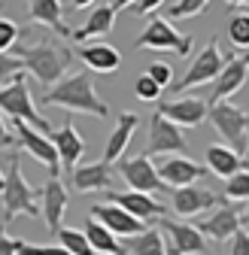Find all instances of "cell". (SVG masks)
Masks as SVG:
<instances>
[{"label": "cell", "instance_id": "3", "mask_svg": "<svg viewBox=\"0 0 249 255\" xmlns=\"http://www.w3.org/2000/svg\"><path fill=\"white\" fill-rule=\"evenodd\" d=\"M3 225H9L18 216H30V219H43L40 213V188H34L24 173H21V155L9 152L6 158V173H3Z\"/></svg>", "mask_w": 249, "mask_h": 255}, {"label": "cell", "instance_id": "42", "mask_svg": "<svg viewBox=\"0 0 249 255\" xmlns=\"http://www.w3.org/2000/svg\"><path fill=\"white\" fill-rule=\"evenodd\" d=\"M131 3H134V0H116V3H113V9H116V12H122V9H131Z\"/></svg>", "mask_w": 249, "mask_h": 255}, {"label": "cell", "instance_id": "20", "mask_svg": "<svg viewBox=\"0 0 249 255\" xmlns=\"http://www.w3.org/2000/svg\"><path fill=\"white\" fill-rule=\"evenodd\" d=\"M158 113L182 131V128H198V125L207 119V104H204L201 98H179V101L161 104Z\"/></svg>", "mask_w": 249, "mask_h": 255}, {"label": "cell", "instance_id": "5", "mask_svg": "<svg viewBox=\"0 0 249 255\" xmlns=\"http://www.w3.org/2000/svg\"><path fill=\"white\" fill-rule=\"evenodd\" d=\"M207 119H210V125L216 128V131L222 134V140H225L228 149H234L240 158L249 155V143H246V113L243 110H237L228 101H219V104H210L207 107Z\"/></svg>", "mask_w": 249, "mask_h": 255}, {"label": "cell", "instance_id": "10", "mask_svg": "<svg viewBox=\"0 0 249 255\" xmlns=\"http://www.w3.org/2000/svg\"><path fill=\"white\" fill-rule=\"evenodd\" d=\"M15 125V143L24 149V152H30L37 158V161L49 170V176H58L61 173V161H58V152H55V146H52V140L46 137V134H40L37 128H30V125H24V122H12Z\"/></svg>", "mask_w": 249, "mask_h": 255}, {"label": "cell", "instance_id": "24", "mask_svg": "<svg viewBox=\"0 0 249 255\" xmlns=\"http://www.w3.org/2000/svg\"><path fill=\"white\" fill-rule=\"evenodd\" d=\"M113 24H116V9L113 6H98L95 12L85 18V24L79 30H70V40L85 43L91 37H107L110 30H113Z\"/></svg>", "mask_w": 249, "mask_h": 255}, {"label": "cell", "instance_id": "43", "mask_svg": "<svg viewBox=\"0 0 249 255\" xmlns=\"http://www.w3.org/2000/svg\"><path fill=\"white\" fill-rule=\"evenodd\" d=\"M240 225H249V198L243 201V213H240Z\"/></svg>", "mask_w": 249, "mask_h": 255}, {"label": "cell", "instance_id": "27", "mask_svg": "<svg viewBox=\"0 0 249 255\" xmlns=\"http://www.w3.org/2000/svg\"><path fill=\"white\" fill-rule=\"evenodd\" d=\"M82 234L88 237V243H91V249H95V252H104V255H124V243H122L116 234H110L101 222H95V219L85 222Z\"/></svg>", "mask_w": 249, "mask_h": 255}, {"label": "cell", "instance_id": "32", "mask_svg": "<svg viewBox=\"0 0 249 255\" xmlns=\"http://www.w3.org/2000/svg\"><path fill=\"white\" fill-rule=\"evenodd\" d=\"M207 6H210V0H176L164 18H192V15H201Z\"/></svg>", "mask_w": 249, "mask_h": 255}, {"label": "cell", "instance_id": "13", "mask_svg": "<svg viewBox=\"0 0 249 255\" xmlns=\"http://www.w3.org/2000/svg\"><path fill=\"white\" fill-rule=\"evenodd\" d=\"M249 79V52L243 55H231L225 58V67L219 70V76H216V88H213V98L210 104H219V101H228L231 94H237Z\"/></svg>", "mask_w": 249, "mask_h": 255}, {"label": "cell", "instance_id": "4", "mask_svg": "<svg viewBox=\"0 0 249 255\" xmlns=\"http://www.w3.org/2000/svg\"><path fill=\"white\" fill-rule=\"evenodd\" d=\"M0 113H6L12 122H24L30 128H37L40 134H52V125L37 113L34 107V98H30V88H27V79H24V70L9 82L0 88Z\"/></svg>", "mask_w": 249, "mask_h": 255}, {"label": "cell", "instance_id": "8", "mask_svg": "<svg viewBox=\"0 0 249 255\" xmlns=\"http://www.w3.org/2000/svg\"><path fill=\"white\" fill-rule=\"evenodd\" d=\"M119 173L124 176L134 191H143V195H158V191H167V185L158 179L155 173V164L149 155H134V158H119Z\"/></svg>", "mask_w": 249, "mask_h": 255}, {"label": "cell", "instance_id": "15", "mask_svg": "<svg viewBox=\"0 0 249 255\" xmlns=\"http://www.w3.org/2000/svg\"><path fill=\"white\" fill-rule=\"evenodd\" d=\"M40 198H43V219H46V228L52 231V234H58L61 231V219H64V213H67V204H70V195H67V188H64V182H61L58 176H49L46 179V185L40 188Z\"/></svg>", "mask_w": 249, "mask_h": 255}, {"label": "cell", "instance_id": "23", "mask_svg": "<svg viewBox=\"0 0 249 255\" xmlns=\"http://www.w3.org/2000/svg\"><path fill=\"white\" fill-rule=\"evenodd\" d=\"M76 55L82 58L88 73H116L122 67V55L110 43H85Z\"/></svg>", "mask_w": 249, "mask_h": 255}, {"label": "cell", "instance_id": "16", "mask_svg": "<svg viewBox=\"0 0 249 255\" xmlns=\"http://www.w3.org/2000/svg\"><path fill=\"white\" fill-rule=\"evenodd\" d=\"M213 207H219V198H216V191L207 188V185L173 188V213L176 216H195V213H204V210H213Z\"/></svg>", "mask_w": 249, "mask_h": 255}, {"label": "cell", "instance_id": "39", "mask_svg": "<svg viewBox=\"0 0 249 255\" xmlns=\"http://www.w3.org/2000/svg\"><path fill=\"white\" fill-rule=\"evenodd\" d=\"M161 3H164V0H134V3H131V12H137V15H152Z\"/></svg>", "mask_w": 249, "mask_h": 255}, {"label": "cell", "instance_id": "19", "mask_svg": "<svg viewBox=\"0 0 249 255\" xmlns=\"http://www.w3.org/2000/svg\"><path fill=\"white\" fill-rule=\"evenodd\" d=\"M116 182V170L107 161H91V164H79L73 167V188L79 195H88V191H107Z\"/></svg>", "mask_w": 249, "mask_h": 255}, {"label": "cell", "instance_id": "25", "mask_svg": "<svg viewBox=\"0 0 249 255\" xmlns=\"http://www.w3.org/2000/svg\"><path fill=\"white\" fill-rule=\"evenodd\" d=\"M27 15L34 18L37 24L52 27L58 37H70V27L61 21V0H30Z\"/></svg>", "mask_w": 249, "mask_h": 255}, {"label": "cell", "instance_id": "26", "mask_svg": "<svg viewBox=\"0 0 249 255\" xmlns=\"http://www.w3.org/2000/svg\"><path fill=\"white\" fill-rule=\"evenodd\" d=\"M207 170L228 179L237 170H243V158L234 149H228V146H210L207 149Z\"/></svg>", "mask_w": 249, "mask_h": 255}, {"label": "cell", "instance_id": "48", "mask_svg": "<svg viewBox=\"0 0 249 255\" xmlns=\"http://www.w3.org/2000/svg\"><path fill=\"white\" fill-rule=\"evenodd\" d=\"M0 9H3V3H0Z\"/></svg>", "mask_w": 249, "mask_h": 255}, {"label": "cell", "instance_id": "11", "mask_svg": "<svg viewBox=\"0 0 249 255\" xmlns=\"http://www.w3.org/2000/svg\"><path fill=\"white\" fill-rule=\"evenodd\" d=\"M155 173L158 179L170 188H182V185H195L198 179H204L210 170L204 164H198L195 158H185V155H164L161 164H155Z\"/></svg>", "mask_w": 249, "mask_h": 255}, {"label": "cell", "instance_id": "34", "mask_svg": "<svg viewBox=\"0 0 249 255\" xmlns=\"http://www.w3.org/2000/svg\"><path fill=\"white\" fill-rule=\"evenodd\" d=\"M134 94H137V101H146V104H155L161 98V88L155 85L146 73L143 76H137V82H134Z\"/></svg>", "mask_w": 249, "mask_h": 255}, {"label": "cell", "instance_id": "17", "mask_svg": "<svg viewBox=\"0 0 249 255\" xmlns=\"http://www.w3.org/2000/svg\"><path fill=\"white\" fill-rule=\"evenodd\" d=\"M110 204L122 207L128 216H134V219H140V222L161 219V213H167L164 204H158L152 195H143V191H113V195H110Z\"/></svg>", "mask_w": 249, "mask_h": 255}, {"label": "cell", "instance_id": "29", "mask_svg": "<svg viewBox=\"0 0 249 255\" xmlns=\"http://www.w3.org/2000/svg\"><path fill=\"white\" fill-rule=\"evenodd\" d=\"M55 237L61 240V246H64L70 255H95V249H91L88 237H85L82 231H76V228H61Z\"/></svg>", "mask_w": 249, "mask_h": 255}, {"label": "cell", "instance_id": "30", "mask_svg": "<svg viewBox=\"0 0 249 255\" xmlns=\"http://www.w3.org/2000/svg\"><path fill=\"white\" fill-rule=\"evenodd\" d=\"M228 40L234 43V49L249 52V12H234L228 18Z\"/></svg>", "mask_w": 249, "mask_h": 255}, {"label": "cell", "instance_id": "18", "mask_svg": "<svg viewBox=\"0 0 249 255\" xmlns=\"http://www.w3.org/2000/svg\"><path fill=\"white\" fill-rule=\"evenodd\" d=\"M49 140H52V146H55V152H58L61 167H64V170H73V167L79 164L82 152H85V140H82V134L76 131L70 122H64V125L58 128V131L49 134Z\"/></svg>", "mask_w": 249, "mask_h": 255}, {"label": "cell", "instance_id": "41", "mask_svg": "<svg viewBox=\"0 0 249 255\" xmlns=\"http://www.w3.org/2000/svg\"><path fill=\"white\" fill-rule=\"evenodd\" d=\"M15 140H12V134L6 131V119L0 116V146H12Z\"/></svg>", "mask_w": 249, "mask_h": 255}, {"label": "cell", "instance_id": "21", "mask_svg": "<svg viewBox=\"0 0 249 255\" xmlns=\"http://www.w3.org/2000/svg\"><path fill=\"white\" fill-rule=\"evenodd\" d=\"M137 128H140V116L137 113H119V122H116L113 134H110V140L104 146V158H101V161L116 164L119 158H124V149H128V143H131Z\"/></svg>", "mask_w": 249, "mask_h": 255}, {"label": "cell", "instance_id": "40", "mask_svg": "<svg viewBox=\"0 0 249 255\" xmlns=\"http://www.w3.org/2000/svg\"><path fill=\"white\" fill-rule=\"evenodd\" d=\"M231 255H249V234L246 231H237L231 237Z\"/></svg>", "mask_w": 249, "mask_h": 255}, {"label": "cell", "instance_id": "38", "mask_svg": "<svg viewBox=\"0 0 249 255\" xmlns=\"http://www.w3.org/2000/svg\"><path fill=\"white\" fill-rule=\"evenodd\" d=\"M18 243H21V240L9 237V234L3 231V225H0V255H18Z\"/></svg>", "mask_w": 249, "mask_h": 255}, {"label": "cell", "instance_id": "47", "mask_svg": "<svg viewBox=\"0 0 249 255\" xmlns=\"http://www.w3.org/2000/svg\"><path fill=\"white\" fill-rule=\"evenodd\" d=\"M0 191H3V173H0Z\"/></svg>", "mask_w": 249, "mask_h": 255}, {"label": "cell", "instance_id": "46", "mask_svg": "<svg viewBox=\"0 0 249 255\" xmlns=\"http://www.w3.org/2000/svg\"><path fill=\"white\" fill-rule=\"evenodd\" d=\"M246 143H249V116H246Z\"/></svg>", "mask_w": 249, "mask_h": 255}, {"label": "cell", "instance_id": "7", "mask_svg": "<svg viewBox=\"0 0 249 255\" xmlns=\"http://www.w3.org/2000/svg\"><path fill=\"white\" fill-rule=\"evenodd\" d=\"M158 231L164 240V252L167 255H204L207 252V240L204 234L189 225V222H176V219H161Z\"/></svg>", "mask_w": 249, "mask_h": 255}, {"label": "cell", "instance_id": "12", "mask_svg": "<svg viewBox=\"0 0 249 255\" xmlns=\"http://www.w3.org/2000/svg\"><path fill=\"white\" fill-rule=\"evenodd\" d=\"M225 67V58H222V52L216 49V40L192 61V67L182 73V79L173 85V91H189V88H195V85H204V82H213L216 76H219V70Z\"/></svg>", "mask_w": 249, "mask_h": 255}, {"label": "cell", "instance_id": "44", "mask_svg": "<svg viewBox=\"0 0 249 255\" xmlns=\"http://www.w3.org/2000/svg\"><path fill=\"white\" fill-rule=\"evenodd\" d=\"M91 3H95V0H70L73 9H85V6H91Z\"/></svg>", "mask_w": 249, "mask_h": 255}, {"label": "cell", "instance_id": "1", "mask_svg": "<svg viewBox=\"0 0 249 255\" xmlns=\"http://www.w3.org/2000/svg\"><path fill=\"white\" fill-rule=\"evenodd\" d=\"M12 49H15L12 55L21 61V70H27L43 88H52L55 82L64 79V73L70 70V64L76 58V52L70 46H64L55 37H40L30 46L15 43Z\"/></svg>", "mask_w": 249, "mask_h": 255}, {"label": "cell", "instance_id": "9", "mask_svg": "<svg viewBox=\"0 0 249 255\" xmlns=\"http://www.w3.org/2000/svg\"><path fill=\"white\" fill-rule=\"evenodd\" d=\"M185 137L182 131L167 122L161 113H152L149 119V143H146V155H182L185 152Z\"/></svg>", "mask_w": 249, "mask_h": 255}, {"label": "cell", "instance_id": "49", "mask_svg": "<svg viewBox=\"0 0 249 255\" xmlns=\"http://www.w3.org/2000/svg\"><path fill=\"white\" fill-rule=\"evenodd\" d=\"M246 234H249V231H246Z\"/></svg>", "mask_w": 249, "mask_h": 255}, {"label": "cell", "instance_id": "6", "mask_svg": "<svg viewBox=\"0 0 249 255\" xmlns=\"http://www.w3.org/2000/svg\"><path fill=\"white\" fill-rule=\"evenodd\" d=\"M192 37H185V34H179V30L164 18V15H158V18H152L149 24H146V30L137 37V43H134V49H155V52H164V49H173L179 58H185L192 52Z\"/></svg>", "mask_w": 249, "mask_h": 255}, {"label": "cell", "instance_id": "45", "mask_svg": "<svg viewBox=\"0 0 249 255\" xmlns=\"http://www.w3.org/2000/svg\"><path fill=\"white\" fill-rule=\"evenodd\" d=\"M228 3H234V6H249V0H228Z\"/></svg>", "mask_w": 249, "mask_h": 255}, {"label": "cell", "instance_id": "14", "mask_svg": "<svg viewBox=\"0 0 249 255\" xmlns=\"http://www.w3.org/2000/svg\"><path fill=\"white\" fill-rule=\"evenodd\" d=\"M91 219L101 222V225H104L110 234H116V237H137V234L146 231V222L128 216L122 207H116V204H110V201L91 207Z\"/></svg>", "mask_w": 249, "mask_h": 255}, {"label": "cell", "instance_id": "28", "mask_svg": "<svg viewBox=\"0 0 249 255\" xmlns=\"http://www.w3.org/2000/svg\"><path fill=\"white\" fill-rule=\"evenodd\" d=\"M124 252H131V255H167L158 228H146L143 234L128 237V243H124Z\"/></svg>", "mask_w": 249, "mask_h": 255}, {"label": "cell", "instance_id": "22", "mask_svg": "<svg viewBox=\"0 0 249 255\" xmlns=\"http://www.w3.org/2000/svg\"><path fill=\"white\" fill-rule=\"evenodd\" d=\"M204 237H213L216 243H225L240 231V213L234 207H213V216L195 225Z\"/></svg>", "mask_w": 249, "mask_h": 255}, {"label": "cell", "instance_id": "36", "mask_svg": "<svg viewBox=\"0 0 249 255\" xmlns=\"http://www.w3.org/2000/svg\"><path fill=\"white\" fill-rule=\"evenodd\" d=\"M18 37H21L18 24L9 21V18H0V52H9V49L18 43Z\"/></svg>", "mask_w": 249, "mask_h": 255}, {"label": "cell", "instance_id": "2", "mask_svg": "<svg viewBox=\"0 0 249 255\" xmlns=\"http://www.w3.org/2000/svg\"><path fill=\"white\" fill-rule=\"evenodd\" d=\"M43 104L70 110V113H88L95 119H107L110 116V107L98 98V88H95V82H91L88 70L64 76L61 82H55L49 91H43Z\"/></svg>", "mask_w": 249, "mask_h": 255}, {"label": "cell", "instance_id": "33", "mask_svg": "<svg viewBox=\"0 0 249 255\" xmlns=\"http://www.w3.org/2000/svg\"><path fill=\"white\" fill-rule=\"evenodd\" d=\"M18 73H21V61L9 52H0V88L9 85Z\"/></svg>", "mask_w": 249, "mask_h": 255}, {"label": "cell", "instance_id": "37", "mask_svg": "<svg viewBox=\"0 0 249 255\" xmlns=\"http://www.w3.org/2000/svg\"><path fill=\"white\" fill-rule=\"evenodd\" d=\"M18 255H70L64 246H37V243H18Z\"/></svg>", "mask_w": 249, "mask_h": 255}, {"label": "cell", "instance_id": "31", "mask_svg": "<svg viewBox=\"0 0 249 255\" xmlns=\"http://www.w3.org/2000/svg\"><path fill=\"white\" fill-rule=\"evenodd\" d=\"M225 198L228 201H246L249 198V170H237L225 179Z\"/></svg>", "mask_w": 249, "mask_h": 255}, {"label": "cell", "instance_id": "35", "mask_svg": "<svg viewBox=\"0 0 249 255\" xmlns=\"http://www.w3.org/2000/svg\"><path fill=\"white\" fill-rule=\"evenodd\" d=\"M146 76L158 85V88H167L173 82V67H170V64H164V61H152L149 70H146Z\"/></svg>", "mask_w": 249, "mask_h": 255}]
</instances>
